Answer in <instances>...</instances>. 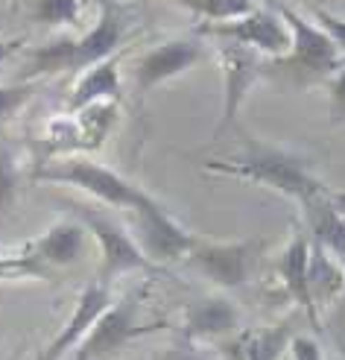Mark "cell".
I'll list each match as a JSON object with an SVG mask.
<instances>
[{"mask_svg": "<svg viewBox=\"0 0 345 360\" xmlns=\"http://www.w3.org/2000/svg\"><path fill=\"white\" fill-rule=\"evenodd\" d=\"M205 170L243 179V182H255L261 188H269V191L287 196V200H293L296 205L311 202L316 196L334 193L307 167V161L301 155L289 153L284 147H275V143H261V141H249L246 153L240 158L208 161Z\"/></svg>", "mask_w": 345, "mask_h": 360, "instance_id": "6da1fadb", "label": "cell"}, {"mask_svg": "<svg viewBox=\"0 0 345 360\" xmlns=\"http://www.w3.org/2000/svg\"><path fill=\"white\" fill-rule=\"evenodd\" d=\"M126 32V9L115 0H103L97 24L79 39H53L44 47L32 50L30 65L21 79L39 82L41 77L65 74V70H85L108 56H115Z\"/></svg>", "mask_w": 345, "mask_h": 360, "instance_id": "7a4b0ae2", "label": "cell"}, {"mask_svg": "<svg viewBox=\"0 0 345 360\" xmlns=\"http://www.w3.org/2000/svg\"><path fill=\"white\" fill-rule=\"evenodd\" d=\"M32 182H44V185H65V188H79L88 196L105 208L115 211H132L143 202L147 191L138 188L129 179H123L117 170L100 165L94 158L85 155H62V158H50L44 165H39L32 173Z\"/></svg>", "mask_w": 345, "mask_h": 360, "instance_id": "3957f363", "label": "cell"}, {"mask_svg": "<svg viewBox=\"0 0 345 360\" xmlns=\"http://www.w3.org/2000/svg\"><path fill=\"white\" fill-rule=\"evenodd\" d=\"M278 15L289 30V50L278 59H266V74L284 70L296 85H313L342 68V53L319 24H311L287 6H278Z\"/></svg>", "mask_w": 345, "mask_h": 360, "instance_id": "277c9868", "label": "cell"}, {"mask_svg": "<svg viewBox=\"0 0 345 360\" xmlns=\"http://www.w3.org/2000/svg\"><path fill=\"white\" fill-rule=\"evenodd\" d=\"M74 214V220H79L88 231V238H94L100 246V284H112L115 278L126 273H138V269H150L152 264L147 255L138 249L135 238L129 235L126 223H120L112 208L105 205H88V202H62Z\"/></svg>", "mask_w": 345, "mask_h": 360, "instance_id": "5b68a950", "label": "cell"}, {"mask_svg": "<svg viewBox=\"0 0 345 360\" xmlns=\"http://www.w3.org/2000/svg\"><path fill=\"white\" fill-rule=\"evenodd\" d=\"M266 246H269L266 238H240L231 243L196 238L185 261L211 284L226 287V290H237V287H246L252 281V273L261 264Z\"/></svg>", "mask_w": 345, "mask_h": 360, "instance_id": "8992f818", "label": "cell"}, {"mask_svg": "<svg viewBox=\"0 0 345 360\" xmlns=\"http://www.w3.org/2000/svg\"><path fill=\"white\" fill-rule=\"evenodd\" d=\"M126 217H129L126 229H129V235L135 238L138 249L147 255L150 264L181 261L190 252V246L196 243L190 231L181 223H176L150 193L143 196V202L138 208L126 211Z\"/></svg>", "mask_w": 345, "mask_h": 360, "instance_id": "52a82bcc", "label": "cell"}, {"mask_svg": "<svg viewBox=\"0 0 345 360\" xmlns=\"http://www.w3.org/2000/svg\"><path fill=\"white\" fill-rule=\"evenodd\" d=\"M138 314H141V296L129 293L123 299H112V304L88 328L85 340L74 349V357L77 360H105L117 354L123 346H129L135 337L158 328V326H141Z\"/></svg>", "mask_w": 345, "mask_h": 360, "instance_id": "ba28073f", "label": "cell"}, {"mask_svg": "<svg viewBox=\"0 0 345 360\" xmlns=\"http://www.w3.org/2000/svg\"><path fill=\"white\" fill-rule=\"evenodd\" d=\"M216 59L223 70V112L216 123V135H223L234 117L240 115V105L249 91L266 77V59L255 47H246L231 39H216Z\"/></svg>", "mask_w": 345, "mask_h": 360, "instance_id": "9c48e42d", "label": "cell"}, {"mask_svg": "<svg viewBox=\"0 0 345 360\" xmlns=\"http://www.w3.org/2000/svg\"><path fill=\"white\" fill-rule=\"evenodd\" d=\"M205 56V41L199 35H185V39H170L164 44H155L147 50L132 68V85L138 103L147 100L150 91H155L158 85H164L176 77H181L185 70L196 68Z\"/></svg>", "mask_w": 345, "mask_h": 360, "instance_id": "30bf717a", "label": "cell"}, {"mask_svg": "<svg viewBox=\"0 0 345 360\" xmlns=\"http://www.w3.org/2000/svg\"><path fill=\"white\" fill-rule=\"evenodd\" d=\"M199 35H214V39H231L246 47H255L263 56L278 59L289 50V30L284 18L266 9H252L249 15L237 18V21L226 24H202Z\"/></svg>", "mask_w": 345, "mask_h": 360, "instance_id": "8fae6325", "label": "cell"}, {"mask_svg": "<svg viewBox=\"0 0 345 360\" xmlns=\"http://www.w3.org/2000/svg\"><path fill=\"white\" fill-rule=\"evenodd\" d=\"M85 246H88L85 226L79 220H62L56 226H50L44 235L27 240L21 246V255L53 276V269L74 266L85 255Z\"/></svg>", "mask_w": 345, "mask_h": 360, "instance_id": "7c38bea8", "label": "cell"}, {"mask_svg": "<svg viewBox=\"0 0 345 360\" xmlns=\"http://www.w3.org/2000/svg\"><path fill=\"white\" fill-rule=\"evenodd\" d=\"M108 304H112V293H108L105 284L94 281V284L82 287L77 302H74V308H70L67 322L59 328V334L53 337L39 354H35V360H62L67 352H74L85 340L88 328L94 326V319L108 308Z\"/></svg>", "mask_w": 345, "mask_h": 360, "instance_id": "4fadbf2b", "label": "cell"}, {"mask_svg": "<svg viewBox=\"0 0 345 360\" xmlns=\"http://www.w3.org/2000/svg\"><path fill=\"white\" fill-rule=\"evenodd\" d=\"M240 328V308L226 296H202L181 311L178 337L185 343H205V340L228 337Z\"/></svg>", "mask_w": 345, "mask_h": 360, "instance_id": "5bb4252c", "label": "cell"}, {"mask_svg": "<svg viewBox=\"0 0 345 360\" xmlns=\"http://www.w3.org/2000/svg\"><path fill=\"white\" fill-rule=\"evenodd\" d=\"M307 258H311V238L304 235V229H296L293 238H289L281 264H278V276L287 296L293 299L299 308L304 311L307 322H311L313 331H322V322H319V308L311 296V284H307Z\"/></svg>", "mask_w": 345, "mask_h": 360, "instance_id": "9a60e30c", "label": "cell"}, {"mask_svg": "<svg viewBox=\"0 0 345 360\" xmlns=\"http://www.w3.org/2000/svg\"><path fill=\"white\" fill-rule=\"evenodd\" d=\"M304 217V235L313 246L331 252L337 261L345 264V211L337 202V193L316 196V200L299 205Z\"/></svg>", "mask_w": 345, "mask_h": 360, "instance_id": "2e32d148", "label": "cell"}, {"mask_svg": "<svg viewBox=\"0 0 345 360\" xmlns=\"http://www.w3.org/2000/svg\"><path fill=\"white\" fill-rule=\"evenodd\" d=\"M120 56H108L97 65H91L85 70H79V77L70 88L67 97V112H79L91 103H103V100H115L120 103Z\"/></svg>", "mask_w": 345, "mask_h": 360, "instance_id": "e0dca14e", "label": "cell"}, {"mask_svg": "<svg viewBox=\"0 0 345 360\" xmlns=\"http://www.w3.org/2000/svg\"><path fill=\"white\" fill-rule=\"evenodd\" d=\"M307 284H311V296L316 308L331 302L337 293H342L345 284V264L337 261L331 252L311 243V258H307Z\"/></svg>", "mask_w": 345, "mask_h": 360, "instance_id": "ac0fdd59", "label": "cell"}, {"mask_svg": "<svg viewBox=\"0 0 345 360\" xmlns=\"http://www.w3.org/2000/svg\"><path fill=\"white\" fill-rule=\"evenodd\" d=\"M176 6L193 12L196 18H202L205 24H226L237 21V18L249 15L255 6V0H173Z\"/></svg>", "mask_w": 345, "mask_h": 360, "instance_id": "d6986e66", "label": "cell"}, {"mask_svg": "<svg viewBox=\"0 0 345 360\" xmlns=\"http://www.w3.org/2000/svg\"><path fill=\"white\" fill-rule=\"evenodd\" d=\"M18 182H21V170H18L15 150L0 138V220H6L18 202Z\"/></svg>", "mask_w": 345, "mask_h": 360, "instance_id": "ffe728a7", "label": "cell"}, {"mask_svg": "<svg viewBox=\"0 0 345 360\" xmlns=\"http://www.w3.org/2000/svg\"><path fill=\"white\" fill-rule=\"evenodd\" d=\"M82 0H35L32 21L44 27H74Z\"/></svg>", "mask_w": 345, "mask_h": 360, "instance_id": "44dd1931", "label": "cell"}, {"mask_svg": "<svg viewBox=\"0 0 345 360\" xmlns=\"http://www.w3.org/2000/svg\"><path fill=\"white\" fill-rule=\"evenodd\" d=\"M35 91H39V82H32V79L0 85V123H4L6 117H12L15 112H21L24 105L35 97Z\"/></svg>", "mask_w": 345, "mask_h": 360, "instance_id": "7402d4cb", "label": "cell"}, {"mask_svg": "<svg viewBox=\"0 0 345 360\" xmlns=\"http://www.w3.org/2000/svg\"><path fill=\"white\" fill-rule=\"evenodd\" d=\"M311 12L316 18V24L328 32V39L337 44V50L345 53V18H337V15H331L328 9H322V6H311Z\"/></svg>", "mask_w": 345, "mask_h": 360, "instance_id": "603a6c76", "label": "cell"}, {"mask_svg": "<svg viewBox=\"0 0 345 360\" xmlns=\"http://www.w3.org/2000/svg\"><path fill=\"white\" fill-rule=\"evenodd\" d=\"M328 97H331V123L345 120V65L328 77Z\"/></svg>", "mask_w": 345, "mask_h": 360, "instance_id": "cb8c5ba5", "label": "cell"}, {"mask_svg": "<svg viewBox=\"0 0 345 360\" xmlns=\"http://www.w3.org/2000/svg\"><path fill=\"white\" fill-rule=\"evenodd\" d=\"M287 349H289V354H293V360H325L322 346L313 337H293Z\"/></svg>", "mask_w": 345, "mask_h": 360, "instance_id": "d4e9b609", "label": "cell"}, {"mask_svg": "<svg viewBox=\"0 0 345 360\" xmlns=\"http://www.w3.org/2000/svg\"><path fill=\"white\" fill-rule=\"evenodd\" d=\"M155 360H205V357L196 349V343H185V340H181L178 346H170L161 354H155Z\"/></svg>", "mask_w": 345, "mask_h": 360, "instance_id": "484cf974", "label": "cell"}, {"mask_svg": "<svg viewBox=\"0 0 345 360\" xmlns=\"http://www.w3.org/2000/svg\"><path fill=\"white\" fill-rule=\"evenodd\" d=\"M24 47V39H0V62H9Z\"/></svg>", "mask_w": 345, "mask_h": 360, "instance_id": "4316f807", "label": "cell"}, {"mask_svg": "<svg viewBox=\"0 0 345 360\" xmlns=\"http://www.w3.org/2000/svg\"><path fill=\"white\" fill-rule=\"evenodd\" d=\"M243 360H263V357L258 354V349L252 346V340H249V343H246V349H243Z\"/></svg>", "mask_w": 345, "mask_h": 360, "instance_id": "83f0119b", "label": "cell"}, {"mask_svg": "<svg viewBox=\"0 0 345 360\" xmlns=\"http://www.w3.org/2000/svg\"><path fill=\"white\" fill-rule=\"evenodd\" d=\"M311 6H322V4H328V0H307Z\"/></svg>", "mask_w": 345, "mask_h": 360, "instance_id": "f1b7e54d", "label": "cell"}, {"mask_svg": "<svg viewBox=\"0 0 345 360\" xmlns=\"http://www.w3.org/2000/svg\"><path fill=\"white\" fill-rule=\"evenodd\" d=\"M342 293H345V284H342Z\"/></svg>", "mask_w": 345, "mask_h": 360, "instance_id": "f546056e", "label": "cell"}]
</instances>
